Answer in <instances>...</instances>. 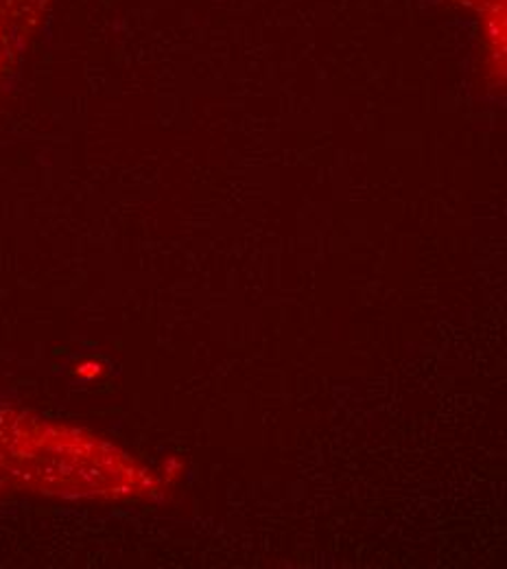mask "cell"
<instances>
[{
    "label": "cell",
    "mask_w": 507,
    "mask_h": 569,
    "mask_svg": "<svg viewBox=\"0 0 507 569\" xmlns=\"http://www.w3.org/2000/svg\"><path fill=\"white\" fill-rule=\"evenodd\" d=\"M479 13L490 58L507 60V0H455Z\"/></svg>",
    "instance_id": "1"
}]
</instances>
